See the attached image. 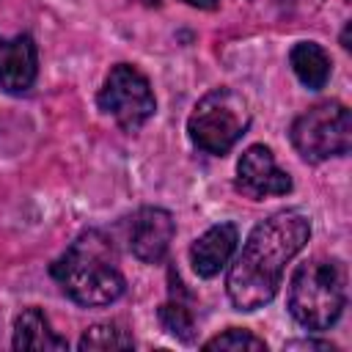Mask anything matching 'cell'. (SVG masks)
<instances>
[{"label":"cell","mask_w":352,"mask_h":352,"mask_svg":"<svg viewBox=\"0 0 352 352\" xmlns=\"http://www.w3.org/2000/svg\"><path fill=\"white\" fill-rule=\"evenodd\" d=\"M283 349H319V352H336V344H330V341H316V338H297V341H286Z\"/></svg>","instance_id":"cell-16"},{"label":"cell","mask_w":352,"mask_h":352,"mask_svg":"<svg viewBox=\"0 0 352 352\" xmlns=\"http://www.w3.org/2000/svg\"><path fill=\"white\" fill-rule=\"evenodd\" d=\"M135 346V338L132 333L121 324V322H99V324H91L82 338L77 341V349L80 352H104V349H132Z\"/></svg>","instance_id":"cell-13"},{"label":"cell","mask_w":352,"mask_h":352,"mask_svg":"<svg viewBox=\"0 0 352 352\" xmlns=\"http://www.w3.org/2000/svg\"><path fill=\"white\" fill-rule=\"evenodd\" d=\"M187 6H195V8H217L220 0H184Z\"/></svg>","instance_id":"cell-17"},{"label":"cell","mask_w":352,"mask_h":352,"mask_svg":"<svg viewBox=\"0 0 352 352\" xmlns=\"http://www.w3.org/2000/svg\"><path fill=\"white\" fill-rule=\"evenodd\" d=\"M311 220L297 209H283L253 226L236 261L228 270L226 292L236 311L267 305L283 280L286 264L305 248Z\"/></svg>","instance_id":"cell-1"},{"label":"cell","mask_w":352,"mask_h":352,"mask_svg":"<svg viewBox=\"0 0 352 352\" xmlns=\"http://www.w3.org/2000/svg\"><path fill=\"white\" fill-rule=\"evenodd\" d=\"M289 314L305 330H327L346 305V267L338 258H311L289 280Z\"/></svg>","instance_id":"cell-3"},{"label":"cell","mask_w":352,"mask_h":352,"mask_svg":"<svg viewBox=\"0 0 352 352\" xmlns=\"http://www.w3.org/2000/svg\"><path fill=\"white\" fill-rule=\"evenodd\" d=\"M349 28H352V25L346 22V28H344V33H341V47H344V50H349V47H352V44H349Z\"/></svg>","instance_id":"cell-18"},{"label":"cell","mask_w":352,"mask_h":352,"mask_svg":"<svg viewBox=\"0 0 352 352\" xmlns=\"http://www.w3.org/2000/svg\"><path fill=\"white\" fill-rule=\"evenodd\" d=\"M289 138L305 162H324L330 157H344L352 148L349 107L336 99L316 102L292 121Z\"/></svg>","instance_id":"cell-5"},{"label":"cell","mask_w":352,"mask_h":352,"mask_svg":"<svg viewBox=\"0 0 352 352\" xmlns=\"http://www.w3.org/2000/svg\"><path fill=\"white\" fill-rule=\"evenodd\" d=\"M289 63H292V72L297 74V80L311 91L324 88L330 80V55L316 41L294 44L289 52Z\"/></svg>","instance_id":"cell-12"},{"label":"cell","mask_w":352,"mask_h":352,"mask_svg":"<svg viewBox=\"0 0 352 352\" xmlns=\"http://www.w3.org/2000/svg\"><path fill=\"white\" fill-rule=\"evenodd\" d=\"M38 74V52L36 41L28 33L14 38L0 36V85L8 94H25Z\"/></svg>","instance_id":"cell-9"},{"label":"cell","mask_w":352,"mask_h":352,"mask_svg":"<svg viewBox=\"0 0 352 352\" xmlns=\"http://www.w3.org/2000/svg\"><path fill=\"white\" fill-rule=\"evenodd\" d=\"M250 126V107L242 94L228 85L212 88L198 99L187 118V135L195 148L223 157L231 146L248 132Z\"/></svg>","instance_id":"cell-4"},{"label":"cell","mask_w":352,"mask_h":352,"mask_svg":"<svg viewBox=\"0 0 352 352\" xmlns=\"http://www.w3.org/2000/svg\"><path fill=\"white\" fill-rule=\"evenodd\" d=\"M176 234V223L168 209L143 206L129 217V248L143 264H157L165 258Z\"/></svg>","instance_id":"cell-8"},{"label":"cell","mask_w":352,"mask_h":352,"mask_svg":"<svg viewBox=\"0 0 352 352\" xmlns=\"http://www.w3.org/2000/svg\"><path fill=\"white\" fill-rule=\"evenodd\" d=\"M96 104L104 116L116 118L124 132H138L157 110L151 85L132 63H116L96 94Z\"/></svg>","instance_id":"cell-6"},{"label":"cell","mask_w":352,"mask_h":352,"mask_svg":"<svg viewBox=\"0 0 352 352\" xmlns=\"http://www.w3.org/2000/svg\"><path fill=\"white\" fill-rule=\"evenodd\" d=\"M146 6H160V0H143Z\"/></svg>","instance_id":"cell-19"},{"label":"cell","mask_w":352,"mask_h":352,"mask_svg":"<svg viewBox=\"0 0 352 352\" xmlns=\"http://www.w3.org/2000/svg\"><path fill=\"white\" fill-rule=\"evenodd\" d=\"M236 190L253 201L267 195H286L292 190V176L278 168L270 146L253 143L236 162Z\"/></svg>","instance_id":"cell-7"},{"label":"cell","mask_w":352,"mask_h":352,"mask_svg":"<svg viewBox=\"0 0 352 352\" xmlns=\"http://www.w3.org/2000/svg\"><path fill=\"white\" fill-rule=\"evenodd\" d=\"M50 275L58 280L69 300L85 308L110 305L126 289V280L118 270L116 245L99 228L82 231L63 250V256L52 261Z\"/></svg>","instance_id":"cell-2"},{"label":"cell","mask_w":352,"mask_h":352,"mask_svg":"<svg viewBox=\"0 0 352 352\" xmlns=\"http://www.w3.org/2000/svg\"><path fill=\"white\" fill-rule=\"evenodd\" d=\"M14 349L60 352V349H69V341L52 330L41 308H25L14 322Z\"/></svg>","instance_id":"cell-11"},{"label":"cell","mask_w":352,"mask_h":352,"mask_svg":"<svg viewBox=\"0 0 352 352\" xmlns=\"http://www.w3.org/2000/svg\"><path fill=\"white\" fill-rule=\"evenodd\" d=\"M206 352H214V349H228V352H239V349H256V352H267V341L253 336L250 330H242V327H228L226 333L209 338L204 344Z\"/></svg>","instance_id":"cell-15"},{"label":"cell","mask_w":352,"mask_h":352,"mask_svg":"<svg viewBox=\"0 0 352 352\" xmlns=\"http://www.w3.org/2000/svg\"><path fill=\"white\" fill-rule=\"evenodd\" d=\"M157 316H160V324H162L170 336H176L179 341L190 344V341L195 338V319H192V311H190L182 300L165 302Z\"/></svg>","instance_id":"cell-14"},{"label":"cell","mask_w":352,"mask_h":352,"mask_svg":"<svg viewBox=\"0 0 352 352\" xmlns=\"http://www.w3.org/2000/svg\"><path fill=\"white\" fill-rule=\"evenodd\" d=\"M239 231L234 223H217L206 228L190 248V264L201 278H214L234 256Z\"/></svg>","instance_id":"cell-10"}]
</instances>
